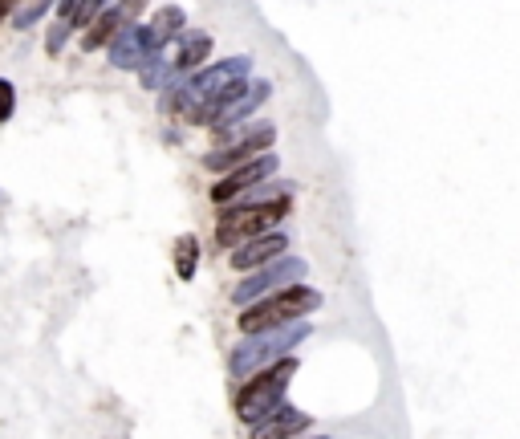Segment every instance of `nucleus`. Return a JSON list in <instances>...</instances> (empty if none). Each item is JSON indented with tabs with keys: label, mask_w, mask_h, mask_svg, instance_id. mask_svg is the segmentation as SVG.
Returning <instances> with one entry per match:
<instances>
[{
	"label": "nucleus",
	"mask_w": 520,
	"mask_h": 439,
	"mask_svg": "<svg viewBox=\"0 0 520 439\" xmlns=\"http://www.w3.org/2000/svg\"><path fill=\"white\" fill-rule=\"evenodd\" d=\"M248 57H228L216 61L204 74H195L187 86H175L159 106L163 110H183L191 122H220V114L248 90Z\"/></svg>",
	"instance_id": "f257e3e1"
},
{
	"label": "nucleus",
	"mask_w": 520,
	"mask_h": 439,
	"mask_svg": "<svg viewBox=\"0 0 520 439\" xmlns=\"http://www.w3.org/2000/svg\"><path fill=\"white\" fill-rule=\"evenodd\" d=\"M305 338H309V322H293V326L269 330V334H248V338L232 350L228 370L236 374V379H252V374H260V370H269V366L293 358L297 342H305Z\"/></svg>",
	"instance_id": "f03ea898"
},
{
	"label": "nucleus",
	"mask_w": 520,
	"mask_h": 439,
	"mask_svg": "<svg viewBox=\"0 0 520 439\" xmlns=\"http://www.w3.org/2000/svg\"><path fill=\"white\" fill-rule=\"evenodd\" d=\"M321 305V293L309 285H293L285 293H273L265 301H256L240 313V330L244 334H269V330H285L293 322H301L305 313H313Z\"/></svg>",
	"instance_id": "7ed1b4c3"
},
{
	"label": "nucleus",
	"mask_w": 520,
	"mask_h": 439,
	"mask_svg": "<svg viewBox=\"0 0 520 439\" xmlns=\"http://www.w3.org/2000/svg\"><path fill=\"white\" fill-rule=\"evenodd\" d=\"M293 374H297V358H285V362H277L269 370L252 374V379L240 387V395H236V415L244 423H252V427H260L269 415H277Z\"/></svg>",
	"instance_id": "20e7f679"
},
{
	"label": "nucleus",
	"mask_w": 520,
	"mask_h": 439,
	"mask_svg": "<svg viewBox=\"0 0 520 439\" xmlns=\"http://www.w3.org/2000/svg\"><path fill=\"white\" fill-rule=\"evenodd\" d=\"M293 208V196H277V200H252V204H240V208H228L216 224V244H236L240 236H269L273 224H281Z\"/></svg>",
	"instance_id": "39448f33"
},
{
	"label": "nucleus",
	"mask_w": 520,
	"mask_h": 439,
	"mask_svg": "<svg viewBox=\"0 0 520 439\" xmlns=\"http://www.w3.org/2000/svg\"><path fill=\"white\" fill-rule=\"evenodd\" d=\"M301 277H305V261H297V257H285V261H273L269 269H256L252 277H244L236 289H232V301L236 305H256V301H265V293H285V289H293V285H301Z\"/></svg>",
	"instance_id": "423d86ee"
},
{
	"label": "nucleus",
	"mask_w": 520,
	"mask_h": 439,
	"mask_svg": "<svg viewBox=\"0 0 520 439\" xmlns=\"http://www.w3.org/2000/svg\"><path fill=\"white\" fill-rule=\"evenodd\" d=\"M273 143H277V131L269 127V122H260V127H252L248 135L232 139L228 147H216V151L204 159V167H208V171H236V167H248V163H256V159H265Z\"/></svg>",
	"instance_id": "0eeeda50"
},
{
	"label": "nucleus",
	"mask_w": 520,
	"mask_h": 439,
	"mask_svg": "<svg viewBox=\"0 0 520 439\" xmlns=\"http://www.w3.org/2000/svg\"><path fill=\"white\" fill-rule=\"evenodd\" d=\"M269 175H277V155H273V151H269L265 159L248 163V167L228 171V175L212 187V200H216V204H228V200H236L240 192H256V187H265V179H269Z\"/></svg>",
	"instance_id": "6e6552de"
},
{
	"label": "nucleus",
	"mask_w": 520,
	"mask_h": 439,
	"mask_svg": "<svg viewBox=\"0 0 520 439\" xmlns=\"http://www.w3.org/2000/svg\"><path fill=\"white\" fill-rule=\"evenodd\" d=\"M155 61V53H151V41H147V25L139 29V25H126L118 37H114V45H110V66H118V70H147Z\"/></svg>",
	"instance_id": "1a4fd4ad"
},
{
	"label": "nucleus",
	"mask_w": 520,
	"mask_h": 439,
	"mask_svg": "<svg viewBox=\"0 0 520 439\" xmlns=\"http://www.w3.org/2000/svg\"><path fill=\"white\" fill-rule=\"evenodd\" d=\"M139 13V5H102V13L90 21V29L82 33V49L94 53L98 45H114V37L126 29V21Z\"/></svg>",
	"instance_id": "9d476101"
},
{
	"label": "nucleus",
	"mask_w": 520,
	"mask_h": 439,
	"mask_svg": "<svg viewBox=\"0 0 520 439\" xmlns=\"http://www.w3.org/2000/svg\"><path fill=\"white\" fill-rule=\"evenodd\" d=\"M98 13H102L98 0H70V5H57V29L49 33L45 49H49V53H61L65 37H70L74 29H90V21H94Z\"/></svg>",
	"instance_id": "9b49d317"
},
{
	"label": "nucleus",
	"mask_w": 520,
	"mask_h": 439,
	"mask_svg": "<svg viewBox=\"0 0 520 439\" xmlns=\"http://www.w3.org/2000/svg\"><path fill=\"white\" fill-rule=\"evenodd\" d=\"M285 248H289V240L281 232H269V236H260V240L240 244L236 253H232V265L236 269H269L277 257L285 261Z\"/></svg>",
	"instance_id": "f8f14e48"
},
{
	"label": "nucleus",
	"mask_w": 520,
	"mask_h": 439,
	"mask_svg": "<svg viewBox=\"0 0 520 439\" xmlns=\"http://www.w3.org/2000/svg\"><path fill=\"white\" fill-rule=\"evenodd\" d=\"M309 415L305 411H297V407H281L277 415H269L260 427H252V439H293V435H301V431H309Z\"/></svg>",
	"instance_id": "ddd939ff"
},
{
	"label": "nucleus",
	"mask_w": 520,
	"mask_h": 439,
	"mask_svg": "<svg viewBox=\"0 0 520 439\" xmlns=\"http://www.w3.org/2000/svg\"><path fill=\"white\" fill-rule=\"evenodd\" d=\"M269 90H273L269 82H256V86H248V90H244V94H240V98H236V102H232V106L220 114V122H216V139L224 143V139L232 135V127H236V122H240V118H248V114L260 106V102L269 98Z\"/></svg>",
	"instance_id": "4468645a"
},
{
	"label": "nucleus",
	"mask_w": 520,
	"mask_h": 439,
	"mask_svg": "<svg viewBox=\"0 0 520 439\" xmlns=\"http://www.w3.org/2000/svg\"><path fill=\"white\" fill-rule=\"evenodd\" d=\"M183 25H187V17H183V9L179 5H163L159 13H155V21L147 25V41H151V53L155 57H163V49L183 33Z\"/></svg>",
	"instance_id": "2eb2a0df"
},
{
	"label": "nucleus",
	"mask_w": 520,
	"mask_h": 439,
	"mask_svg": "<svg viewBox=\"0 0 520 439\" xmlns=\"http://www.w3.org/2000/svg\"><path fill=\"white\" fill-rule=\"evenodd\" d=\"M208 53H212V37H208V33H187L183 45H179V53H175V78L195 74V70L204 74V70H208V66H204Z\"/></svg>",
	"instance_id": "dca6fc26"
},
{
	"label": "nucleus",
	"mask_w": 520,
	"mask_h": 439,
	"mask_svg": "<svg viewBox=\"0 0 520 439\" xmlns=\"http://www.w3.org/2000/svg\"><path fill=\"white\" fill-rule=\"evenodd\" d=\"M195 269H200V240H195V232H183L175 240V277L195 281Z\"/></svg>",
	"instance_id": "f3484780"
},
{
	"label": "nucleus",
	"mask_w": 520,
	"mask_h": 439,
	"mask_svg": "<svg viewBox=\"0 0 520 439\" xmlns=\"http://www.w3.org/2000/svg\"><path fill=\"white\" fill-rule=\"evenodd\" d=\"M49 13V5H45V0H33V5H21V9H13V25L17 29H29L33 21H41Z\"/></svg>",
	"instance_id": "a211bd4d"
},
{
	"label": "nucleus",
	"mask_w": 520,
	"mask_h": 439,
	"mask_svg": "<svg viewBox=\"0 0 520 439\" xmlns=\"http://www.w3.org/2000/svg\"><path fill=\"white\" fill-rule=\"evenodd\" d=\"M13 110H17V90H13L9 78H0V122H9Z\"/></svg>",
	"instance_id": "6ab92c4d"
},
{
	"label": "nucleus",
	"mask_w": 520,
	"mask_h": 439,
	"mask_svg": "<svg viewBox=\"0 0 520 439\" xmlns=\"http://www.w3.org/2000/svg\"><path fill=\"white\" fill-rule=\"evenodd\" d=\"M9 13H13V9H9V5H0V21H5V17H9Z\"/></svg>",
	"instance_id": "aec40b11"
}]
</instances>
